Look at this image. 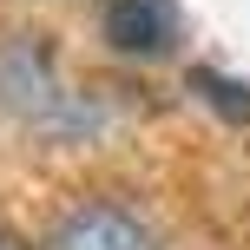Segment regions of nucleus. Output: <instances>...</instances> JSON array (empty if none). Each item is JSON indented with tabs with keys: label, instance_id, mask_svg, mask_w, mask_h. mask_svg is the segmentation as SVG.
I'll return each instance as SVG.
<instances>
[{
	"label": "nucleus",
	"instance_id": "obj_5",
	"mask_svg": "<svg viewBox=\"0 0 250 250\" xmlns=\"http://www.w3.org/2000/svg\"><path fill=\"white\" fill-rule=\"evenodd\" d=\"M0 250H26V244H20V230H13L7 217H0Z\"/></svg>",
	"mask_w": 250,
	"mask_h": 250
},
{
	"label": "nucleus",
	"instance_id": "obj_3",
	"mask_svg": "<svg viewBox=\"0 0 250 250\" xmlns=\"http://www.w3.org/2000/svg\"><path fill=\"white\" fill-rule=\"evenodd\" d=\"M99 40L119 60H171L185 40V7L178 0H99Z\"/></svg>",
	"mask_w": 250,
	"mask_h": 250
},
{
	"label": "nucleus",
	"instance_id": "obj_4",
	"mask_svg": "<svg viewBox=\"0 0 250 250\" xmlns=\"http://www.w3.org/2000/svg\"><path fill=\"white\" fill-rule=\"evenodd\" d=\"M191 92H198V105H211L217 119L250 125V79H244V73H224V66H191Z\"/></svg>",
	"mask_w": 250,
	"mask_h": 250
},
{
	"label": "nucleus",
	"instance_id": "obj_1",
	"mask_svg": "<svg viewBox=\"0 0 250 250\" xmlns=\"http://www.w3.org/2000/svg\"><path fill=\"white\" fill-rule=\"evenodd\" d=\"M0 105L20 125H33L40 138H60V145L105 132V92L79 86L66 73L53 33H33V26L0 33Z\"/></svg>",
	"mask_w": 250,
	"mask_h": 250
},
{
	"label": "nucleus",
	"instance_id": "obj_2",
	"mask_svg": "<svg viewBox=\"0 0 250 250\" xmlns=\"http://www.w3.org/2000/svg\"><path fill=\"white\" fill-rule=\"evenodd\" d=\"M40 250H158V224L112 191H86L53 211Z\"/></svg>",
	"mask_w": 250,
	"mask_h": 250
}]
</instances>
